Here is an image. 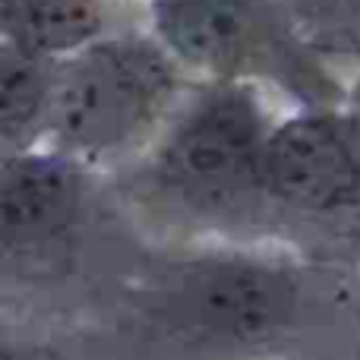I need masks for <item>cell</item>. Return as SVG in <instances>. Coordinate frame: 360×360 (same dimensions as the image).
<instances>
[{"instance_id":"cell-1","label":"cell","mask_w":360,"mask_h":360,"mask_svg":"<svg viewBox=\"0 0 360 360\" xmlns=\"http://www.w3.org/2000/svg\"><path fill=\"white\" fill-rule=\"evenodd\" d=\"M310 310L304 266L240 243L168 259L127 294L130 329L171 360H269L304 335Z\"/></svg>"},{"instance_id":"cell-2","label":"cell","mask_w":360,"mask_h":360,"mask_svg":"<svg viewBox=\"0 0 360 360\" xmlns=\"http://www.w3.org/2000/svg\"><path fill=\"white\" fill-rule=\"evenodd\" d=\"M186 92V73L152 35L108 32L54 63L44 136L73 162H105L152 143Z\"/></svg>"},{"instance_id":"cell-3","label":"cell","mask_w":360,"mask_h":360,"mask_svg":"<svg viewBox=\"0 0 360 360\" xmlns=\"http://www.w3.org/2000/svg\"><path fill=\"white\" fill-rule=\"evenodd\" d=\"M272 124L262 89L193 82L149 143V184L190 215H250L262 205V149Z\"/></svg>"},{"instance_id":"cell-4","label":"cell","mask_w":360,"mask_h":360,"mask_svg":"<svg viewBox=\"0 0 360 360\" xmlns=\"http://www.w3.org/2000/svg\"><path fill=\"white\" fill-rule=\"evenodd\" d=\"M149 35L196 82L272 86L297 108H332L345 98L281 0H149Z\"/></svg>"},{"instance_id":"cell-5","label":"cell","mask_w":360,"mask_h":360,"mask_svg":"<svg viewBox=\"0 0 360 360\" xmlns=\"http://www.w3.org/2000/svg\"><path fill=\"white\" fill-rule=\"evenodd\" d=\"M262 205L323 221L360 215V117L351 108H297L275 120L262 149Z\"/></svg>"},{"instance_id":"cell-6","label":"cell","mask_w":360,"mask_h":360,"mask_svg":"<svg viewBox=\"0 0 360 360\" xmlns=\"http://www.w3.org/2000/svg\"><path fill=\"white\" fill-rule=\"evenodd\" d=\"M82 165L57 149H22L0 158V253L54 259L70 250L82 221Z\"/></svg>"},{"instance_id":"cell-7","label":"cell","mask_w":360,"mask_h":360,"mask_svg":"<svg viewBox=\"0 0 360 360\" xmlns=\"http://www.w3.org/2000/svg\"><path fill=\"white\" fill-rule=\"evenodd\" d=\"M111 32L105 0H0V44L60 63Z\"/></svg>"},{"instance_id":"cell-8","label":"cell","mask_w":360,"mask_h":360,"mask_svg":"<svg viewBox=\"0 0 360 360\" xmlns=\"http://www.w3.org/2000/svg\"><path fill=\"white\" fill-rule=\"evenodd\" d=\"M54 63H41L0 44V152L32 149L44 136ZM0 155V158H4Z\"/></svg>"},{"instance_id":"cell-9","label":"cell","mask_w":360,"mask_h":360,"mask_svg":"<svg viewBox=\"0 0 360 360\" xmlns=\"http://www.w3.org/2000/svg\"><path fill=\"white\" fill-rule=\"evenodd\" d=\"M304 44L326 63L360 57V0H281Z\"/></svg>"},{"instance_id":"cell-10","label":"cell","mask_w":360,"mask_h":360,"mask_svg":"<svg viewBox=\"0 0 360 360\" xmlns=\"http://www.w3.org/2000/svg\"><path fill=\"white\" fill-rule=\"evenodd\" d=\"M0 360H63V357L41 348V345L22 342V338H13V335H0Z\"/></svg>"},{"instance_id":"cell-11","label":"cell","mask_w":360,"mask_h":360,"mask_svg":"<svg viewBox=\"0 0 360 360\" xmlns=\"http://www.w3.org/2000/svg\"><path fill=\"white\" fill-rule=\"evenodd\" d=\"M351 111L360 117V79H357V86H354V92H351Z\"/></svg>"}]
</instances>
